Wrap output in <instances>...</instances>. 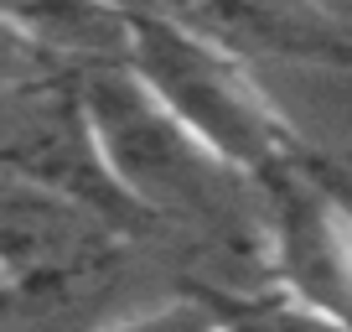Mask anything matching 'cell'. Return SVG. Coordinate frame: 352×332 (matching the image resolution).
Instances as JSON below:
<instances>
[{"mask_svg":"<svg viewBox=\"0 0 352 332\" xmlns=\"http://www.w3.org/2000/svg\"><path fill=\"white\" fill-rule=\"evenodd\" d=\"M94 141L109 177L135 203L145 223L161 229L239 239L259 234L264 244V198L259 182L212 156L187 125L176 120L130 63H94L73 73Z\"/></svg>","mask_w":352,"mask_h":332,"instance_id":"cell-1","label":"cell"},{"mask_svg":"<svg viewBox=\"0 0 352 332\" xmlns=\"http://www.w3.org/2000/svg\"><path fill=\"white\" fill-rule=\"evenodd\" d=\"M124 63L233 172L259 182L264 172L300 161L296 130L270 99V89L254 78V68L243 63V52L192 32V26L135 16Z\"/></svg>","mask_w":352,"mask_h":332,"instance_id":"cell-2","label":"cell"},{"mask_svg":"<svg viewBox=\"0 0 352 332\" xmlns=\"http://www.w3.org/2000/svg\"><path fill=\"white\" fill-rule=\"evenodd\" d=\"M0 172L83 203L124 239L151 229L109 177L73 73H42L32 83L0 89Z\"/></svg>","mask_w":352,"mask_h":332,"instance_id":"cell-3","label":"cell"},{"mask_svg":"<svg viewBox=\"0 0 352 332\" xmlns=\"http://www.w3.org/2000/svg\"><path fill=\"white\" fill-rule=\"evenodd\" d=\"M264 198V260L275 286L331 317L352 322V213L300 161L259 177Z\"/></svg>","mask_w":352,"mask_h":332,"instance_id":"cell-4","label":"cell"},{"mask_svg":"<svg viewBox=\"0 0 352 332\" xmlns=\"http://www.w3.org/2000/svg\"><path fill=\"white\" fill-rule=\"evenodd\" d=\"M124 234L63 192L0 172V276L11 291L73 286L120 255Z\"/></svg>","mask_w":352,"mask_h":332,"instance_id":"cell-5","label":"cell"},{"mask_svg":"<svg viewBox=\"0 0 352 332\" xmlns=\"http://www.w3.org/2000/svg\"><path fill=\"white\" fill-rule=\"evenodd\" d=\"M0 21L63 73L124 63L135 32V21L109 0H0Z\"/></svg>","mask_w":352,"mask_h":332,"instance_id":"cell-6","label":"cell"},{"mask_svg":"<svg viewBox=\"0 0 352 332\" xmlns=\"http://www.w3.org/2000/svg\"><path fill=\"white\" fill-rule=\"evenodd\" d=\"M218 307H223V327L228 332H352V322L331 317V311L311 307V301L290 296L280 286L249 291V296L218 301Z\"/></svg>","mask_w":352,"mask_h":332,"instance_id":"cell-7","label":"cell"},{"mask_svg":"<svg viewBox=\"0 0 352 332\" xmlns=\"http://www.w3.org/2000/svg\"><path fill=\"white\" fill-rule=\"evenodd\" d=\"M223 322V307L208 296H161L145 307L114 311V317L94 322L88 332H212Z\"/></svg>","mask_w":352,"mask_h":332,"instance_id":"cell-8","label":"cell"},{"mask_svg":"<svg viewBox=\"0 0 352 332\" xmlns=\"http://www.w3.org/2000/svg\"><path fill=\"white\" fill-rule=\"evenodd\" d=\"M42 73H63V68L42 63V57L32 52V47L21 42V37L11 32V26L0 21V89H16V83H32V78Z\"/></svg>","mask_w":352,"mask_h":332,"instance_id":"cell-9","label":"cell"},{"mask_svg":"<svg viewBox=\"0 0 352 332\" xmlns=\"http://www.w3.org/2000/svg\"><path fill=\"white\" fill-rule=\"evenodd\" d=\"M11 296H16V291H11V286H6V276H0V301H11Z\"/></svg>","mask_w":352,"mask_h":332,"instance_id":"cell-10","label":"cell"},{"mask_svg":"<svg viewBox=\"0 0 352 332\" xmlns=\"http://www.w3.org/2000/svg\"><path fill=\"white\" fill-rule=\"evenodd\" d=\"M212 332H228V327H223V322H218V327H212Z\"/></svg>","mask_w":352,"mask_h":332,"instance_id":"cell-11","label":"cell"}]
</instances>
